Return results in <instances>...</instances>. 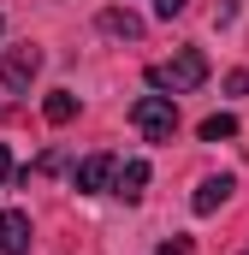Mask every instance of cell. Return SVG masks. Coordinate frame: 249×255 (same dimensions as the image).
I'll return each mask as SVG.
<instances>
[{"label":"cell","mask_w":249,"mask_h":255,"mask_svg":"<svg viewBox=\"0 0 249 255\" xmlns=\"http://www.w3.org/2000/svg\"><path fill=\"white\" fill-rule=\"evenodd\" d=\"M208 83V54L202 48H184V54H172V60L148 65V89L154 95H190V89H202Z\"/></svg>","instance_id":"1"},{"label":"cell","mask_w":249,"mask_h":255,"mask_svg":"<svg viewBox=\"0 0 249 255\" xmlns=\"http://www.w3.org/2000/svg\"><path fill=\"white\" fill-rule=\"evenodd\" d=\"M154 255H190V238H172V244H160Z\"/></svg>","instance_id":"13"},{"label":"cell","mask_w":249,"mask_h":255,"mask_svg":"<svg viewBox=\"0 0 249 255\" xmlns=\"http://www.w3.org/2000/svg\"><path fill=\"white\" fill-rule=\"evenodd\" d=\"M184 6H190V0H154V12H160V18H178Z\"/></svg>","instance_id":"11"},{"label":"cell","mask_w":249,"mask_h":255,"mask_svg":"<svg viewBox=\"0 0 249 255\" xmlns=\"http://www.w3.org/2000/svg\"><path fill=\"white\" fill-rule=\"evenodd\" d=\"M42 119H48V125H71V119H77V95H71V89H54V95L42 101Z\"/></svg>","instance_id":"9"},{"label":"cell","mask_w":249,"mask_h":255,"mask_svg":"<svg viewBox=\"0 0 249 255\" xmlns=\"http://www.w3.org/2000/svg\"><path fill=\"white\" fill-rule=\"evenodd\" d=\"M142 190H148V160H124L113 172V196L119 202H142Z\"/></svg>","instance_id":"7"},{"label":"cell","mask_w":249,"mask_h":255,"mask_svg":"<svg viewBox=\"0 0 249 255\" xmlns=\"http://www.w3.org/2000/svg\"><path fill=\"white\" fill-rule=\"evenodd\" d=\"M6 178H12V148L0 142V190H6Z\"/></svg>","instance_id":"14"},{"label":"cell","mask_w":249,"mask_h":255,"mask_svg":"<svg viewBox=\"0 0 249 255\" xmlns=\"http://www.w3.org/2000/svg\"><path fill=\"white\" fill-rule=\"evenodd\" d=\"M0 255H30V214L0 208Z\"/></svg>","instance_id":"5"},{"label":"cell","mask_w":249,"mask_h":255,"mask_svg":"<svg viewBox=\"0 0 249 255\" xmlns=\"http://www.w3.org/2000/svg\"><path fill=\"white\" fill-rule=\"evenodd\" d=\"M244 255H249V250H244Z\"/></svg>","instance_id":"16"},{"label":"cell","mask_w":249,"mask_h":255,"mask_svg":"<svg viewBox=\"0 0 249 255\" xmlns=\"http://www.w3.org/2000/svg\"><path fill=\"white\" fill-rule=\"evenodd\" d=\"M226 202H232V172L202 178V184H196V196H190V208H196V214H220Z\"/></svg>","instance_id":"6"},{"label":"cell","mask_w":249,"mask_h":255,"mask_svg":"<svg viewBox=\"0 0 249 255\" xmlns=\"http://www.w3.org/2000/svg\"><path fill=\"white\" fill-rule=\"evenodd\" d=\"M249 89V71H232V77H226V95H244Z\"/></svg>","instance_id":"12"},{"label":"cell","mask_w":249,"mask_h":255,"mask_svg":"<svg viewBox=\"0 0 249 255\" xmlns=\"http://www.w3.org/2000/svg\"><path fill=\"white\" fill-rule=\"evenodd\" d=\"M113 172H119V160H113V154H89V160H77L71 184H77L83 196H95V190H107V184H113Z\"/></svg>","instance_id":"4"},{"label":"cell","mask_w":249,"mask_h":255,"mask_svg":"<svg viewBox=\"0 0 249 255\" xmlns=\"http://www.w3.org/2000/svg\"><path fill=\"white\" fill-rule=\"evenodd\" d=\"M130 125L142 130L148 142H172V130H178V107H172V95H142V101L130 107Z\"/></svg>","instance_id":"2"},{"label":"cell","mask_w":249,"mask_h":255,"mask_svg":"<svg viewBox=\"0 0 249 255\" xmlns=\"http://www.w3.org/2000/svg\"><path fill=\"white\" fill-rule=\"evenodd\" d=\"M36 71H42V48H6V60H0V83L12 89V95H24L30 83H36Z\"/></svg>","instance_id":"3"},{"label":"cell","mask_w":249,"mask_h":255,"mask_svg":"<svg viewBox=\"0 0 249 255\" xmlns=\"http://www.w3.org/2000/svg\"><path fill=\"white\" fill-rule=\"evenodd\" d=\"M0 24H6V18H0Z\"/></svg>","instance_id":"15"},{"label":"cell","mask_w":249,"mask_h":255,"mask_svg":"<svg viewBox=\"0 0 249 255\" xmlns=\"http://www.w3.org/2000/svg\"><path fill=\"white\" fill-rule=\"evenodd\" d=\"M226 136H238V119L232 113H208L202 119V142H226Z\"/></svg>","instance_id":"10"},{"label":"cell","mask_w":249,"mask_h":255,"mask_svg":"<svg viewBox=\"0 0 249 255\" xmlns=\"http://www.w3.org/2000/svg\"><path fill=\"white\" fill-rule=\"evenodd\" d=\"M101 36H124V42H136V36H142V18H136V12H119V6H107V12H101Z\"/></svg>","instance_id":"8"}]
</instances>
